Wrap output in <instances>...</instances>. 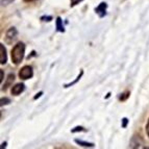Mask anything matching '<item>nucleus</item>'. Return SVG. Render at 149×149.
I'll return each instance as SVG.
<instances>
[{
	"label": "nucleus",
	"instance_id": "0eeeda50",
	"mask_svg": "<svg viewBox=\"0 0 149 149\" xmlns=\"http://www.w3.org/2000/svg\"><path fill=\"white\" fill-rule=\"evenodd\" d=\"M8 61V56H6V50H5L4 46L2 44H0V64L4 65Z\"/></svg>",
	"mask_w": 149,
	"mask_h": 149
},
{
	"label": "nucleus",
	"instance_id": "4be33fe9",
	"mask_svg": "<svg viewBox=\"0 0 149 149\" xmlns=\"http://www.w3.org/2000/svg\"><path fill=\"white\" fill-rule=\"evenodd\" d=\"M5 145H6V143H3V144L1 145V148H4V147H5Z\"/></svg>",
	"mask_w": 149,
	"mask_h": 149
},
{
	"label": "nucleus",
	"instance_id": "9b49d317",
	"mask_svg": "<svg viewBox=\"0 0 149 149\" xmlns=\"http://www.w3.org/2000/svg\"><path fill=\"white\" fill-rule=\"evenodd\" d=\"M82 73H84V72H82V71H81V72H80V74L78 75V76H77V78H76V79H75L73 82H70V84H68V85H65V88H69V87H71V86H73V85H74V84H76V82L80 79V77L82 76Z\"/></svg>",
	"mask_w": 149,
	"mask_h": 149
},
{
	"label": "nucleus",
	"instance_id": "1a4fd4ad",
	"mask_svg": "<svg viewBox=\"0 0 149 149\" xmlns=\"http://www.w3.org/2000/svg\"><path fill=\"white\" fill-rule=\"evenodd\" d=\"M75 143H76V144H78V145H80V146H82V147H94V144H93V143L85 142V141H82V140L76 139V140H75Z\"/></svg>",
	"mask_w": 149,
	"mask_h": 149
},
{
	"label": "nucleus",
	"instance_id": "9d476101",
	"mask_svg": "<svg viewBox=\"0 0 149 149\" xmlns=\"http://www.w3.org/2000/svg\"><path fill=\"white\" fill-rule=\"evenodd\" d=\"M56 28H57V30H58V31H61V32L65 31V28H64V26H63L62 19H61L60 17L56 19Z\"/></svg>",
	"mask_w": 149,
	"mask_h": 149
},
{
	"label": "nucleus",
	"instance_id": "ddd939ff",
	"mask_svg": "<svg viewBox=\"0 0 149 149\" xmlns=\"http://www.w3.org/2000/svg\"><path fill=\"white\" fill-rule=\"evenodd\" d=\"M128 97H129V93H123V94H122L121 96L119 97V99L121 100V101H123V100L127 99Z\"/></svg>",
	"mask_w": 149,
	"mask_h": 149
},
{
	"label": "nucleus",
	"instance_id": "2eb2a0df",
	"mask_svg": "<svg viewBox=\"0 0 149 149\" xmlns=\"http://www.w3.org/2000/svg\"><path fill=\"white\" fill-rule=\"evenodd\" d=\"M82 0H71V6H75L76 4L81 2Z\"/></svg>",
	"mask_w": 149,
	"mask_h": 149
},
{
	"label": "nucleus",
	"instance_id": "f03ea898",
	"mask_svg": "<svg viewBox=\"0 0 149 149\" xmlns=\"http://www.w3.org/2000/svg\"><path fill=\"white\" fill-rule=\"evenodd\" d=\"M32 75H33V72H32V68L30 66H24L19 71V77L21 79H29L32 77Z\"/></svg>",
	"mask_w": 149,
	"mask_h": 149
},
{
	"label": "nucleus",
	"instance_id": "4468645a",
	"mask_svg": "<svg viewBox=\"0 0 149 149\" xmlns=\"http://www.w3.org/2000/svg\"><path fill=\"white\" fill-rule=\"evenodd\" d=\"M86 129H84V127H80V126H77L75 127L74 129H72V132H85Z\"/></svg>",
	"mask_w": 149,
	"mask_h": 149
},
{
	"label": "nucleus",
	"instance_id": "f3484780",
	"mask_svg": "<svg viewBox=\"0 0 149 149\" xmlns=\"http://www.w3.org/2000/svg\"><path fill=\"white\" fill-rule=\"evenodd\" d=\"M127 123H128V120L126 118H124V119L122 120V127H126Z\"/></svg>",
	"mask_w": 149,
	"mask_h": 149
},
{
	"label": "nucleus",
	"instance_id": "f8f14e48",
	"mask_svg": "<svg viewBox=\"0 0 149 149\" xmlns=\"http://www.w3.org/2000/svg\"><path fill=\"white\" fill-rule=\"evenodd\" d=\"M10 102V100L8 99V98H1V100H0V104H1V107H3V105H5V104H8Z\"/></svg>",
	"mask_w": 149,
	"mask_h": 149
},
{
	"label": "nucleus",
	"instance_id": "423d86ee",
	"mask_svg": "<svg viewBox=\"0 0 149 149\" xmlns=\"http://www.w3.org/2000/svg\"><path fill=\"white\" fill-rule=\"evenodd\" d=\"M25 90V86L23 84H17L12 88V94L13 95H19Z\"/></svg>",
	"mask_w": 149,
	"mask_h": 149
},
{
	"label": "nucleus",
	"instance_id": "7ed1b4c3",
	"mask_svg": "<svg viewBox=\"0 0 149 149\" xmlns=\"http://www.w3.org/2000/svg\"><path fill=\"white\" fill-rule=\"evenodd\" d=\"M143 145H144V142L141 139V137L140 136H134L130 140L129 147L130 148H145Z\"/></svg>",
	"mask_w": 149,
	"mask_h": 149
},
{
	"label": "nucleus",
	"instance_id": "6e6552de",
	"mask_svg": "<svg viewBox=\"0 0 149 149\" xmlns=\"http://www.w3.org/2000/svg\"><path fill=\"white\" fill-rule=\"evenodd\" d=\"M14 80H15V75L13 74V73H10V74H8V80L5 81V84H4V86H3L2 89H3V90H6V89H8V87H10V86L12 85L13 81H14Z\"/></svg>",
	"mask_w": 149,
	"mask_h": 149
},
{
	"label": "nucleus",
	"instance_id": "aec40b11",
	"mask_svg": "<svg viewBox=\"0 0 149 149\" xmlns=\"http://www.w3.org/2000/svg\"><path fill=\"white\" fill-rule=\"evenodd\" d=\"M0 73H1V78H0V81L2 82L3 81V70H1V71H0Z\"/></svg>",
	"mask_w": 149,
	"mask_h": 149
},
{
	"label": "nucleus",
	"instance_id": "412c9836",
	"mask_svg": "<svg viewBox=\"0 0 149 149\" xmlns=\"http://www.w3.org/2000/svg\"><path fill=\"white\" fill-rule=\"evenodd\" d=\"M25 2H31V1H35V0H24Z\"/></svg>",
	"mask_w": 149,
	"mask_h": 149
},
{
	"label": "nucleus",
	"instance_id": "6ab92c4d",
	"mask_svg": "<svg viewBox=\"0 0 149 149\" xmlns=\"http://www.w3.org/2000/svg\"><path fill=\"white\" fill-rule=\"evenodd\" d=\"M45 19H47L46 21H50V20H51V17H42V20L43 21H44Z\"/></svg>",
	"mask_w": 149,
	"mask_h": 149
},
{
	"label": "nucleus",
	"instance_id": "a211bd4d",
	"mask_svg": "<svg viewBox=\"0 0 149 149\" xmlns=\"http://www.w3.org/2000/svg\"><path fill=\"white\" fill-rule=\"evenodd\" d=\"M146 134L149 137V120H148V123H147V125H146Z\"/></svg>",
	"mask_w": 149,
	"mask_h": 149
},
{
	"label": "nucleus",
	"instance_id": "dca6fc26",
	"mask_svg": "<svg viewBox=\"0 0 149 149\" xmlns=\"http://www.w3.org/2000/svg\"><path fill=\"white\" fill-rule=\"evenodd\" d=\"M14 0H1V3H2V5H6L8 4V3H12Z\"/></svg>",
	"mask_w": 149,
	"mask_h": 149
},
{
	"label": "nucleus",
	"instance_id": "20e7f679",
	"mask_svg": "<svg viewBox=\"0 0 149 149\" xmlns=\"http://www.w3.org/2000/svg\"><path fill=\"white\" fill-rule=\"evenodd\" d=\"M18 36V31L15 27H10V29L6 31V40L8 42H12V41L16 40V38Z\"/></svg>",
	"mask_w": 149,
	"mask_h": 149
},
{
	"label": "nucleus",
	"instance_id": "39448f33",
	"mask_svg": "<svg viewBox=\"0 0 149 149\" xmlns=\"http://www.w3.org/2000/svg\"><path fill=\"white\" fill-rule=\"evenodd\" d=\"M107 4L105 2H101L96 8H95V12L96 14H98L100 18H102L103 16H105V10H107Z\"/></svg>",
	"mask_w": 149,
	"mask_h": 149
},
{
	"label": "nucleus",
	"instance_id": "f257e3e1",
	"mask_svg": "<svg viewBox=\"0 0 149 149\" xmlns=\"http://www.w3.org/2000/svg\"><path fill=\"white\" fill-rule=\"evenodd\" d=\"M25 53V45L23 43H18L12 49V61L15 65H19L23 61Z\"/></svg>",
	"mask_w": 149,
	"mask_h": 149
}]
</instances>
